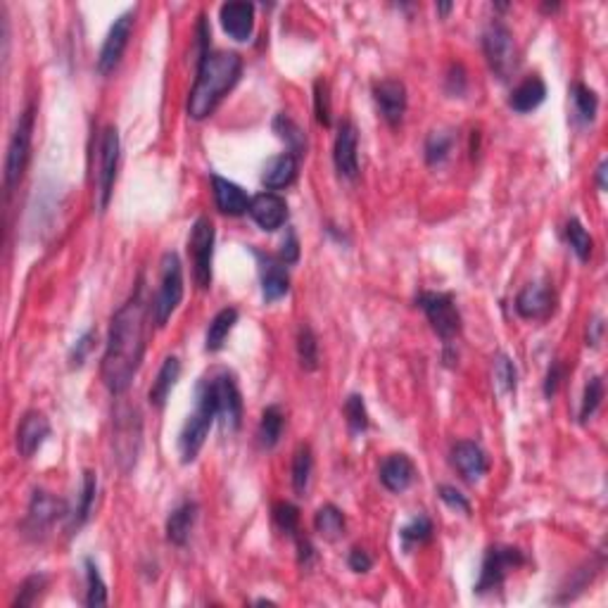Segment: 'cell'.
I'll use <instances>...</instances> for the list:
<instances>
[{
	"instance_id": "1",
	"label": "cell",
	"mask_w": 608,
	"mask_h": 608,
	"mask_svg": "<svg viewBox=\"0 0 608 608\" xmlns=\"http://www.w3.org/2000/svg\"><path fill=\"white\" fill-rule=\"evenodd\" d=\"M148 304L143 300V281L136 293L112 316L107 335L105 357H103V380L112 395H122L132 387L145 354V323Z\"/></svg>"
},
{
	"instance_id": "2",
	"label": "cell",
	"mask_w": 608,
	"mask_h": 608,
	"mask_svg": "<svg viewBox=\"0 0 608 608\" xmlns=\"http://www.w3.org/2000/svg\"><path fill=\"white\" fill-rule=\"evenodd\" d=\"M242 72V59L238 53H207L197 67V81L188 98L190 119H207L219 107L223 95L238 84Z\"/></svg>"
},
{
	"instance_id": "3",
	"label": "cell",
	"mask_w": 608,
	"mask_h": 608,
	"mask_svg": "<svg viewBox=\"0 0 608 608\" xmlns=\"http://www.w3.org/2000/svg\"><path fill=\"white\" fill-rule=\"evenodd\" d=\"M195 397L204 399L214 409L216 421L223 431H238L242 423V395L233 373L226 368H216L207 378L200 380Z\"/></svg>"
},
{
	"instance_id": "4",
	"label": "cell",
	"mask_w": 608,
	"mask_h": 608,
	"mask_svg": "<svg viewBox=\"0 0 608 608\" xmlns=\"http://www.w3.org/2000/svg\"><path fill=\"white\" fill-rule=\"evenodd\" d=\"M159 271V290L152 302V319L159 328L171 319L184 297V267L177 252H164Z\"/></svg>"
},
{
	"instance_id": "5",
	"label": "cell",
	"mask_w": 608,
	"mask_h": 608,
	"mask_svg": "<svg viewBox=\"0 0 608 608\" xmlns=\"http://www.w3.org/2000/svg\"><path fill=\"white\" fill-rule=\"evenodd\" d=\"M33 119H36V107L29 105L22 112L14 126V133L7 145V158H5V188L7 193H13L20 186L24 171H27L29 155H32V136H33Z\"/></svg>"
},
{
	"instance_id": "6",
	"label": "cell",
	"mask_w": 608,
	"mask_h": 608,
	"mask_svg": "<svg viewBox=\"0 0 608 608\" xmlns=\"http://www.w3.org/2000/svg\"><path fill=\"white\" fill-rule=\"evenodd\" d=\"M416 304L423 309L425 319L432 326V331L449 345L458 333H461V314H458L457 302L449 293H435L425 290L416 297Z\"/></svg>"
},
{
	"instance_id": "7",
	"label": "cell",
	"mask_w": 608,
	"mask_h": 608,
	"mask_svg": "<svg viewBox=\"0 0 608 608\" xmlns=\"http://www.w3.org/2000/svg\"><path fill=\"white\" fill-rule=\"evenodd\" d=\"M525 563V554L518 547H509V544H495L487 549L483 561V570H480V580L476 585V594H487L495 592L504 585V580L509 577L511 570L521 568Z\"/></svg>"
},
{
	"instance_id": "8",
	"label": "cell",
	"mask_w": 608,
	"mask_h": 608,
	"mask_svg": "<svg viewBox=\"0 0 608 608\" xmlns=\"http://www.w3.org/2000/svg\"><path fill=\"white\" fill-rule=\"evenodd\" d=\"M483 50L487 62H490L492 72L497 74L499 79H509L511 74L518 69L516 43H513L509 27L502 24V22H492L490 27L485 29Z\"/></svg>"
},
{
	"instance_id": "9",
	"label": "cell",
	"mask_w": 608,
	"mask_h": 608,
	"mask_svg": "<svg viewBox=\"0 0 608 608\" xmlns=\"http://www.w3.org/2000/svg\"><path fill=\"white\" fill-rule=\"evenodd\" d=\"M188 252L193 259V276H195L197 288L207 290L212 286V255H214V223L207 216H200L193 223Z\"/></svg>"
},
{
	"instance_id": "10",
	"label": "cell",
	"mask_w": 608,
	"mask_h": 608,
	"mask_svg": "<svg viewBox=\"0 0 608 608\" xmlns=\"http://www.w3.org/2000/svg\"><path fill=\"white\" fill-rule=\"evenodd\" d=\"M119 167V132L117 126H105L98 145V169H95V184H98V207L100 212L107 210L117 178Z\"/></svg>"
},
{
	"instance_id": "11",
	"label": "cell",
	"mask_w": 608,
	"mask_h": 608,
	"mask_svg": "<svg viewBox=\"0 0 608 608\" xmlns=\"http://www.w3.org/2000/svg\"><path fill=\"white\" fill-rule=\"evenodd\" d=\"M216 421V413L204 399L195 397V412L190 413L188 421H186L184 431L178 435V451H181V458L184 464L195 461V457L203 449L204 440L210 435L212 423Z\"/></svg>"
},
{
	"instance_id": "12",
	"label": "cell",
	"mask_w": 608,
	"mask_h": 608,
	"mask_svg": "<svg viewBox=\"0 0 608 608\" xmlns=\"http://www.w3.org/2000/svg\"><path fill=\"white\" fill-rule=\"evenodd\" d=\"M59 518H69L67 504L62 499L53 497L50 492H33L27 518H24V532L33 537V540H39V537H43L48 530L53 528V523Z\"/></svg>"
},
{
	"instance_id": "13",
	"label": "cell",
	"mask_w": 608,
	"mask_h": 608,
	"mask_svg": "<svg viewBox=\"0 0 608 608\" xmlns=\"http://www.w3.org/2000/svg\"><path fill=\"white\" fill-rule=\"evenodd\" d=\"M114 449L122 468L129 471L136 464L138 449H141V413L138 409H119L114 419Z\"/></svg>"
},
{
	"instance_id": "14",
	"label": "cell",
	"mask_w": 608,
	"mask_h": 608,
	"mask_svg": "<svg viewBox=\"0 0 608 608\" xmlns=\"http://www.w3.org/2000/svg\"><path fill=\"white\" fill-rule=\"evenodd\" d=\"M133 22H136V13L129 10V13L119 14L114 24L110 27L105 43L100 48L98 55V72L100 74H112L117 69V65L122 62V55H124L126 46H129V39H132Z\"/></svg>"
},
{
	"instance_id": "15",
	"label": "cell",
	"mask_w": 608,
	"mask_h": 608,
	"mask_svg": "<svg viewBox=\"0 0 608 608\" xmlns=\"http://www.w3.org/2000/svg\"><path fill=\"white\" fill-rule=\"evenodd\" d=\"M357 145H359V132L357 126L347 119L338 129V138H335V169L347 181H357L359 177V155H357Z\"/></svg>"
},
{
	"instance_id": "16",
	"label": "cell",
	"mask_w": 608,
	"mask_h": 608,
	"mask_svg": "<svg viewBox=\"0 0 608 608\" xmlns=\"http://www.w3.org/2000/svg\"><path fill=\"white\" fill-rule=\"evenodd\" d=\"M556 309V295L547 283H530L516 295V312L523 319H549Z\"/></svg>"
},
{
	"instance_id": "17",
	"label": "cell",
	"mask_w": 608,
	"mask_h": 608,
	"mask_svg": "<svg viewBox=\"0 0 608 608\" xmlns=\"http://www.w3.org/2000/svg\"><path fill=\"white\" fill-rule=\"evenodd\" d=\"M257 262H259V278H262V295L267 302H276L286 297L290 290V276L288 264L276 259L271 255H264L259 250H255Z\"/></svg>"
},
{
	"instance_id": "18",
	"label": "cell",
	"mask_w": 608,
	"mask_h": 608,
	"mask_svg": "<svg viewBox=\"0 0 608 608\" xmlns=\"http://www.w3.org/2000/svg\"><path fill=\"white\" fill-rule=\"evenodd\" d=\"M451 464L461 473L466 483H477L485 473L490 471V461H487V454L483 451V447L471 442V440H461L457 445L451 447Z\"/></svg>"
},
{
	"instance_id": "19",
	"label": "cell",
	"mask_w": 608,
	"mask_h": 608,
	"mask_svg": "<svg viewBox=\"0 0 608 608\" xmlns=\"http://www.w3.org/2000/svg\"><path fill=\"white\" fill-rule=\"evenodd\" d=\"M248 212L262 231H278L283 223L288 222V204L281 195H276L271 190L252 197Z\"/></svg>"
},
{
	"instance_id": "20",
	"label": "cell",
	"mask_w": 608,
	"mask_h": 608,
	"mask_svg": "<svg viewBox=\"0 0 608 608\" xmlns=\"http://www.w3.org/2000/svg\"><path fill=\"white\" fill-rule=\"evenodd\" d=\"M373 98L378 112L390 126H397L406 112V88L397 79H383L373 86Z\"/></svg>"
},
{
	"instance_id": "21",
	"label": "cell",
	"mask_w": 608,
	"mask_h": 608,
	"mask_svg": "<svg viewBox=\"0 0 608 608\" xmlns=\"http://www.w3.org/2000/svg\"><path fill=\"white\" fill-rule=\"evenodd\" d=\"M223 32L233 41H248L255 29V5L252 3H223L219 10Z\"/></svg>"
},
{
	"instance_id": "22",
	"label": "cell",
	"mask_w": 608,
	"mask_h": 608,
	"mask_svg": "<svg viewBox=\"0 0 608 608\" xmlns=\"http://www.w3.org/2000/svg\"><path fill=\"white\" fill-rule=\"evenodd\" d=\"M50 438V423L41 412H29L17 428V449L24 458H32Z\"/></svg>"
},
{
	"instance_id": "23",
	"label": "cell",
	"mask_w": 608,
	"mask_h": 608,
	"mask_svg": "<svg viewBox=\"0 0 608 608\" xmlns=\"http://www.w3.org/2000/svg\"><path fill=\"white\" fill-rule=\"evenodd\" d=\"M416 480V464L406 454H390L380 464V483L390 492L409 490Z\"/></svg>"
},
{
	"instance_id": "24",
	"label": "cell",
	"mask_w": 608,
	"mask_h": 608,
	"mask_svg": "<svg viewBox=\"0 0 608 608\" xmlns=\"http://www.w3.org/2000/svg\"><path fill=\"white\" fill-rule=\"evenodd\" d=\"M212 188H214V203L219 212L229 216H240L250 210V197L245 195V190L236 186L229 178L212 177Z\"/></svg>"
},
{
	"instance_id": "25",
	"label": "cell",
	"mask_w": 608,
	"mask_h": 608,
	"mask_svg": "<svg viewBox=\"0 0 608 608\" xmlns=\"http://www.w3.org/2000/svg\"><path fill=\"white\" fill-rule=\"evenodd\" d=\"M197 521V504L186 499L171 511L169 518H167V540L177 547H184L188 542L190 532H193V525Z\"/></svg>"
},
{
	"instance_id": "26",
	"label": "cell",
	"mask_w": 608,
	"mask_h": 608,
	"mask_svg": "<svg viewBox=\"0 0 608 608\" xmlns=\"http://www.w3.org/2000/svg\"><path fill=\"white\" fill-rule=\"evenodd\" d=\"M547 98V84L540 77H528L525 81L513 88L509 98L511 110H516L518 114H528V112L537 110Z\"/></svg>"
},
{
	"instance_id": "27",
	"label": "cell",
	"mask_w": 608,
	"mask_h": 608,
	"mask_svg": "<svg viewBox=\"0 0 608 608\" xmlns=\"http://www.w3.org/2000/svg\"><path fill=\"white\" fill-rule=\"evenodd\" d=\"M295 177H297V158L290 152H281L267 162L262 171V184L268 190H281L293 184Z\"/></svg>"
},
{
	"instance_id": "28",
	"label": "cell",
	"mask_w": 608,
	"mask_h": 608,
	"mask_svg": "<svg viewBox=\"0 0 608 608\" xmlns=\"http://www.w3.org/2000/svg\"><path fill=\"white\" fill-rule=\"evenodd\" d=\"M178 376H181V361H178L177 357H167L162 368H159L158 378L152 383L150 393H148V399H150V404L155 406V409H164L171 390L177 386Z\"/></svg>"
},
{
	"instance_id": "29",
	"label": "cell",
	"mask_w": 608,
	"mask_h": 608,
	"mask_svg": "<svg viewBox=\"0 0 608 608\" xmlns=\"http://www.w3.org/2000/svg\"><path fill=\"white\" fill-rule=\"evenodd\" d=\"M95 495H98V477H95V473L93 471H86L84 473V485H81V495H79V504H77V509L69 513V525H67V530L69 532H77V530H81L86 525V521L91 518V511H93V504H95Z\"/></svg>"
},
{
	"instance_id": "30",
	"label": "cell",
	"mask_w": 608,
	"mask_h": 608,
	"mask_svg": "<svg viewBox=\"0 0 608 608\" xmlns=\"http://www.w3.org/2000/svg\"><path fill=\"white\" fill-rule=\"evenodd\" d=\"M314 530L323 540H340L345 535V513L335 504H323L314 516Z\"/></svg>"
},
{
	"instance_id": "31",
	"label": "cell",
	"mask_w": 608,
	"mask_h": 608,
	"mask_svg": "<svg viewBox=\"0 0 608 608\" xmlns=\"http://www.w3.org/2000/svg\"><path fill=\"white\" fill-rule=\"evenodd\" d=\"M236 323H238V309L236 307L222 309V312L212 319L210 328H207V342H204V349H207V352H219Z\"/></svg>"
},
{
	"instance_id": "32",
	"label": "cell",
	"mask_w": 608,
	"mask_h": 608,
	"mask_svg": "<svg viewBox=\"0 0 608 608\" xmlns=\"http://www.w3.org/2000/svg\"><path fill=\"white\" fill-rule=\"evenodd\" d=\"M283 428H286V416H283L281 406H267L262 413V421H259V431H257V438H259V445L264 449H274L278 442H281Z\"/></svg>"
},
{
	"instance_id": "33",
	"label": "cell",
	"mask_w": 608,
	"mask_h": 608,
	"mask_svg": "<svg viewBox=\"0 0 608 608\" xmlns=\"http://www.w3.org/2000/svg\"><path fill=\"white\" fill-rule=\"evenodd\" d=\"M312 473H314V457H312V447L300 445L293 457V490L297 497H304L312 483Z\"/></svg>"
},
{
	"instance_id": "34",
	"label": "cell",
	"mask_w": 608,
	"mask_h": 608,
	"mask_svg": "<svg viewBox=\"0 0 608 608\" xmlns=\"http://www.w3.org/2000/svg\"><path fill=\"white\" fill-rule=\"evenodd\" d=\"M274 132L278 133L281 141H286L290 155H295V158H302V155H304V150H307V138H304V132L295 124L288 114H278V117L274 119Z\"/></svg>"
},
{
	"instance_id": "35",
	"label": "cell",
	"mask_w": 608,
	"mask_h": 608,
	"mask_svg": "<svg viewBox=\"0 0 608 608\" xmlns=\"http://www.w3.org/2000/svg\"><path fill=\"white\" fill-rule=\"evenodd\" d=\"M297 359L304 371L319 368V340L309 326H300V333H297Z\"/></svg>"
},
{
	"instance_id": "36",
	"label": "cell",
	"mask_w": 608,
	"mask_h": 608,
	"mask_svg": "<svg viewBox=\"0 0 608 608\" xmlns=\"http://www.w3.org/2000/svg\"><path fill=\"white\" fill-rule=\"evenodd\" d=\"M566 240H568L570 250L576 252L580 262H587L589 257H592L594 240H592V236H589L587 231H585V226H582L577 219H570V222L566 223Z\"/></svg>"
},
{
	"instance_id": "37",
	"label": "cell",
	"mask_w": 608,
	"mask_h": 608,
	"mask_svg": "<svg viewBox=\"0 0 608 608\" xmlns=\"http://www.w3.org/2000/svg\"><path fill=\"white\" fill-rule=\"evenodd\" d=\"M451 148H454V133L451 132H432L425 141V159L428 164H442L449 158Z\"/></svg>"
},
{
	"instance_id": "38",
	"label": "cell",
	"mask_w": 608,
	"mask_h": 608,
	"mask_svg": "<svg viewBox=\"0 0 608 608\" xmlns=\"http://www.w3.org/2000/svg\"><path fill=\"white\" fill-rule=\"evenodd\" d=\"M432 537V523L428 516H416L412 523H406L404 528L399 530V540H402V547L404 551H409L413 544H423Z\"/></svg>"
},
{
	"instance_id": "39",
	"label": "cell",
	"mask_w": 608,
	"mask_h": 608,
	"mask_svg": "<svg viewBox=\"0 0 608 608\" xmlns=\"http://www.w3.org/2000/svg\"><path fill=\"white\" fill-rule=\"evenodd\" d=\"M46 587H48V576H43V573H33V576H29L27 580L20 585L13 606L14 608H17V606H20V608L33 606V603L39 602L41 594H43V589H46Z\"/></svg>"
},
{
	"instance_id": "40",
	"label": "cell",
	"mask_w": 608,
	"mask_h": 608,
	"mask_svg": "<svg viewBox=\"0 0 608 608\" xmlns=\"http://www.w3.org/2000/svg\"><path fill=\"white\" fill-rule=\"evenodd\" d=\"M86 582H88V594H86V606H105L107 603V585L100 577L98 566L86 558Z\"/></svg>"
},
{
	"instance_id": "41",
	"label": "cell",
	"mask_w": 608,
	"mask_h": 608,
	"mask_svg": "<svg viewBox=\"0 0 608 608\" xmlns=\"http://www.w3.org/2000/svg\"><path fill=\"white\" fill-rule=\"evenodd\" d=\"M573 105H576L577 117L589 124L592 119L596 117V110H599V98H596V93L592 88H587L585 84H576L573 86Z\"/></svg>"
},
{
	"instance_id": "42",
	"label": "cell",
	"mask_w": 608,
	"mask_h": 608,
	"mask_svg": "<svg viewBox=\"0 0 608 608\" xmlns=\"http://www.w3.org/2000/svg\"><path fill=\"white\" fill-rule=\"evenodd\" d=\"M345 419L352 435H359L368 428V412L361 395H349L345 399Z\"/></svg>"
},
{
	"instance_id": "43",
	"label": "cell",
	"mask_w": 608,
	"mask_h": 608,
	"mask_svg": "<svg viewBox=\"0 0 608 608\" xmlns=\"http://www.w3.org/2000/svg\"><path fill=\"white\" fill-rule=\"evenodd\" d=\"M276 525L290 537L300 535V509L290 502H278L274 506Z\"/></svg>"
},
{
	"instance_id": "44",
	"label": "cell",
	"mask_w": 608,
	"mask_h": 608,
	"mask_svg": "<svg viewBox=\"0 0 608 608\" xmlns=\"http://www.w3.org/2000/svg\"><path fill=\"white\" fill-rule=\"evenodd\" d=\"M603 399V380L599 376L589 378V383L585 386V395H582V406H580V421H589L596 413L599 404Z\"/></svg>"
},
{
	"instance_id": "45",
	"label": "cell",
	"mask_w": 608,
	"mask_h": 608,
	"mask_svg": "<svg viewBox=\"0 0 608 608\" xmlns=\"http://www.w3.org/2000/svg\"><path fill=\"white\" fill-rule=\"evenodd\" d=\"M516 367L506 354H499L495 359V386L502 395H509L516 390Z\"/></svg>"
},
{
	"instance_id": "46",
	"label": "cell",
	"mask_w": 608,
	"mask_h": 608,
	"mask_svg": "<svg viewBox=\"0 0 608 608\" xmlns=\"http://www.w3.org/2000/svg\"><path fill=\"white\" fill-rule=\"evenodd\" d=\"M314 112L321 126H331V88L323 79L314 84Z\"/></svg>"
},
{
	"instance_id": "47",
	"label": "cell",
	"mask_w": 608,
	"mask_h": 608,
	"mask_svg": "<svg viewBox=\"0 0 608 608\" xmlns=\"http://www.w3.org/2000/svg\"><path fill=\"white\" fill-rule=\"evenodd\" d=\"M93 340H95V331H86L79 340L74 342L72 352H69V364H72V368L84 367L86 357H88V352L93 349Z\"/></svg>"
},
{
	"instance_id": "48",
	"label": "cell",
	"mask_w": 608,
	"mask_h": 608,
	"mask_svg": "<svg viewBox=\"0 0 608 608\" xmlns=\"http://www.w3.org/2000/svg\"><path fill=\"white\" fill-rule=\"evenodd\" d=\"M440 499L447 504V506H451V509L461 511V513H471V504H468V499L461 495V492L457 490V487H449V485H440Z\"/></svg>"
},
{
	"instance_id": "49",
	"label": "cell",
	"mask_w": 608,
	"mask_h": 608,
	"mask_svg": "<svg viewBox=\"0 0 608 608\" xmlns=\"http://www.w3.org/2000/svg\"><path fill=\"white\" fill-rule=\"evenodd\" d=\"M347 563H349V568L354 573H368L373 566V556L367 549H361V547H354L349 556H347Z\"/></svg>"
},
{
	"instance_id": "50",
	"label": "cell",
	"mask_w": 608,
	"mask_h": 608,
	"mask_svg": "<svg viewBox=\"0 0 608 608\" xmlns=\"http://www.w3.org/2000/svg\"><path fill=\"white\" fill-rule=\"evenodd\" d=\"M566 376V368H563L561 361H554L549 368V373H547V380H544V395L547 397H554L556 390H558V386H561V378Z\"/></svg>"
},
{
	"instance_id": "51",
	"label": "cell",
	"mask_w": 608,
	"mask_h": 608,
	"mask_svg": "<svg viewBox=\"0 0 608 608\" xmlns=\"http://www.w3.org/2000/svg\"><path fill=\"white\" fill-rule=\"evenodd\" d=\"M278 259L286 264H295L300 259V242H297V236H295L293 231H288V240H283V250Z\"/></svg>"
},
{
	"instance_id": "52",
	"label": "cell",
	"mask_w": 608,
	"mask_h": 608,
	"mask_svg": "<svg viewBox=\"0 0 608 608\" xmlns=\"http://www.w3.org/2000/svg\"><path fill=\"white\" fill-rule=\"evenodd\" d=\"M602 331H603L602 319L592 321V323H589V328H587V345H592V347L599 345V340H602Z\"/></svg>"
},
{
	"instance_id": "53",
	"label": "cell",
	"mask_w": 608,
	"mask_h": 608,
	"mask_svg": "<svg viewBox=\"0 0 608 608\" xmlns=\"http://www.w3.org/2000/svg\"><path fill=\"white\" fill-rule=\"evenodd\" d=\"M606 169H608V162L603 159L602 164H599V169H596V181H599V188L606 190Z\"/></svg>"
},
{
	"instance_id": "54",
	"label": "cell",
	"mask_w": 608,
	"mask_h": 608,
	"mask_svg": "<svg viewBox=\"0 0 608 608\" xmlns=\"http://www.w3.org/2000/svg\"><path fill=\"white\" fill-rule=\"evenodd\" d=\"M451 7H454V5H451V3H440V5H438V13H440V14H447V13H449V10H451Z\"/></svg>"
}]
</instances>
